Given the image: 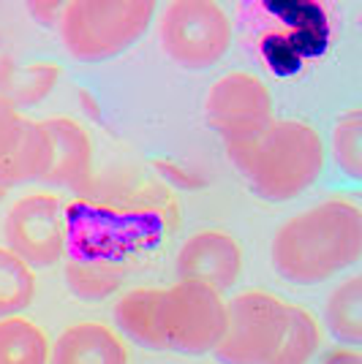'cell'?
I'll use <instances>...</instances> for the list:
<instances>
[{"mask_svg": "<svg viewBox=\"0 0 362 364\" xmlns=\"http://www.w3.org/2000/svg\"><path fill=\"white\" fill-rule=\"evenodd\" d=\"M275 272L297 286H316L362 256V213L354 201L327 198L289 218L270 245Z\"/></svg>", "mask_w": 362, "mask_h": 364, "instance_id": "cell-1", "label": "cell"}, {"mask_svg": "<svg viewBox=\"0 0 362 364\" xmlns=\"http://www.w3.org/2000/svg\"><path fill=\"white\" fill-rule=\"evenodd\" d=\"M229 161L267 201H289L319 182L327 161L316 128L300 120H272L259 134L227 144Z\"/></svg>", "mask_w": 362, "mask_h": 364, "instance_id": "cell-2", "label": "cell"}, {"mask_svg": "<svg viewBox=\"0 0 362 364\" xmlns=\"http://www.w3.org/2000/svg\"><path fill=\"white\" fill-rule=\"evenodd\" d=\"M152 16L155 3L150 0H71L63 9L61 41L76 60H112L148 33Z\"/></svg>", "mask_w": 362, "mask_h": 364, "instance_id": "cell-3", "label": "cell"}, {"mask_svg": "<svg viewBox=\"0 0 362 364\" xmlns=\"http://www.w3.org/2000/svg\"><path fill=\"white\" fill-rule=\"evenodd\" d=\"M166 58L188 71L210 68L232 46V19L212 0H175L158 16Z\"/></svg>", "mask_w": 362, "mask_h": 364, "instance_id": "cell-4", "label": "cell"}, {"mask_svg": "<svg viewBox=\"0 0 362 364\" xmlns=\"http://www.w3.org/2000/svg\"><path fill=\"white\" fill-rule=\"evenodd\" d=\"M227 323V302L215 289L197 280H177L161 289L158 326L166 348L180 353H207L218 346Z\"/></svg>", "mask_w": 362, "mask_h": 364, "instance_id": "cell-5", "label": "cell"}, {"mask_svg": "<svg viewBox=\"0 0 362 364\" xmlns=\"http://www.w3.org/2000/svg\"><path fill=\"white\" fill-rule=\"evenodd\" d=\"M286 304L270 291H242L227 302L224 334L212 353L224 364H267L281 340Z\"/></svg>", "mask_w": 362, "mask_h": 364, "instance_id": "cell-6", "label": "cell"}, {"mask_svg": "<svg viewBox=\"0 0 362 364\" xmlns=\"http://www.w3.org/2000/svg\"><path fill=\"white\" fill-rule=\"evenodd\" d=\"M6 247L33 269L55 267L68 247L71 226L63 201L55 193H31L14 201L3 223Z\"/></svg>", "mask_w": 362, "mask_h": 364, "instance_id": "cell-7", "label": "cell"}, {"mask_svg": "<svg viewBox=\"0 0 362 364\" xmlns=\"http://www.w3.org/2000/svg\"><path fill=\"white\" fill-rule=\"evenodd\" d=\"M205 112L224 144L254 136L275 120L270 87L248 71L221 76L207 92Z\"/></svg>", "mask_w": 362, "mask_h": 364, "instance_id": "cell-8", "label": "cell"}, {"mask_svg": "<svg viewBox=\"0 0 362 364\" xmlns=\"http://www.w3.org/2000/svg\"><path fill=\"white\" fill-rule=\"evenodd\" d=\"M175 267L180 280H197L221 294L240 280L242 250L232 234L205 228L180 245Z\"/></svg>", "mask_w": 362, "mask_h": 364, "instance_id": "cell-9", "label": "cell"}, {"mask_svg": "<svg viewBox=\"0 0 362 364\" xmlns=\"http://www.w3.org/2000/svg\"><path fill=\"white\" fill-rule=\"evenodd\" d=\"M41 122L52 150L49 168L41 182L76 193L88 191L93 182V141L88 131L71 117H49Z\"/></svg>", "mask_w": 362, "mask_h": 364, "instance_id": "cell-10", "label": "cell"}, {"mask_svg": "<svg viewBox=\"0 0 362 364\" xmlns=\"http://www.w3.org/2000/svg\"><path fill=\"white\" fill-rule=\"evenodd\" d=\"M49 364H128V350L109 326L79 321L63 329L49 348Z\"/></svg>", "mask_w": 362, "mask_h": 364, "instance_id": "cell-11", "label": "cell"}, {"mask_svg": "<svg viewBox=\"0 0 362 364\" xmlns=\"http://www.w3.org/2000/svg\"><path fill=\"white\" fill-rule=\"evenodd\" d=\"M63 68L58 63H19L11 55L0 58V98L14 109L38 107L55 85Z\"/></svg>", "mask_w": 362, "mask_h": 364, "instance_id": "cell-12", "label": "cell"}, {"mask_svg": "<svg viewBox=\"0 0 362 364\" xmlns=\"http://www.w3.org/2000/svg\"><path fill=\"white\" fill-rule=\"evenodd\" d=\"M66 283L85 302H104L125 283V264L118 253H74L66 261Z\"/></svg>", "mask_w": 362, "mask_h": 364, "instance_id": "cell-13", "label": "cell"}, {"mask_svg": "<svg viewBox=\"0 0 362 364\" xmlns=\"http://www.w3.org/2000/svg\"><path fill=\"white\" fill-rule=\"evenodd\" d=\"M49 158H52V150H49V136L44 131V122L22 117L14 144L0 158V177L6 180L9 188L44 180L46 168H49Z\"/></svg>", "mask_w": 362, "mask_h": 364, "instance_id": "cell-14", "label": "cell"}, {"mask_svg": "<svg viewBox=\"0 0 362 364\" xmlns=\"http://www.w3.org/2000/svg\"><path fill=\"white\" fill-rule=\"evenodd\" d=\"M158 299L161 289H134L123 294L115 304V323L131 343L148 350H166L158 326Z\"/></svg>", "mask_w": 362, "mask_h": 364, "instance_id": "cell-15", "label": "cell"}, {"mask_svg": "<svg viewBox=\"0 0 362 364\" xmlns=\"http://www.w3.org/2000/svg\"><path fill=\"white\" fill-rule=\"evenodd\" d=\"M319 343H321V329L314 313H308L300 304H286L284 332L267 364H308L316 356Z\"/></svg>", "mask_w": 362, "mask_h": 364, "instance_id": "cell-16", "label": "cell"}, {"mask_svg": "<svg viewBox=\"0 0 362 364\" xmlns=\"http://www.w3.org/2000/svg\"><path fill=\"white\" fill-rule=\"evenodd\" d=\"M49 340L22 316L0 318V364H49Z\"/></svg>", "mask_w": 362, "mask_h": 364, "instance_id": "cell-17", "label": "cell"}, {"mask_svg": "<svg viewBox=\"0 0 362 364\" xmlns=\"http://www.w3.org/2000/svg\"><path fill=\"white\" fill-rule=\"evenodd\" d=\"M324 318L330 332L346 343L348 348H357L362 343V277L351 274L327 296Z\"/></svg>", "mask_w": 362, "mask_h": 364, "instance_id": "cell-18", "label": "cell"}, {"mask_svg": "<svg viewBox=\"0 0 362 364\" xmlns=\"http://www.w3.org/2000/svg\"><path fill=\"white\" fill-rule=\"evenodd\" d=\"M36 299V272L31 264L0 247V318L19 316Z\"/></svg>", "mask_w": 362, "mask_h": 364, "instance_id": "cell-19", "label": "cell"}, {"mask_svg": "<svg viewBox=\"0 0 362 364\" xmlns=\"http://www.w3.org/2000/svg\"><path fill=\"white\" fill-rule=\"evenodd\" d=\"M332 161L338 168L351 177L362 180V112L357 107L341 114L332 131Z\"/></svg>", "mask_w": 362, "mask_h": 364, "instance_id": "cell-20", "label": "cell"}, {"mask_svg": "<svg viewBox=\"0 0 362 364\" xmlns=\"http://www.w3.org/2000/svg\"><path fill=\"white\" fill-rule=\"evenodd\" d=\"M19 112L14 107H9L3 98H0V158L9 152V147L14 144L16 134H19Z\"/></svg>", "mask_w": 362, "mask_h": 364, "instance_id": "cell-21", "label": "cell"}, {"mask_svg": "<svg viewBox=\"0 0 362 364\" xmlns=\"http://www.w3.org/2000/svg\"><path fill=\"white\" fill-rule=\"evenodd\" d=\"M25 9H28L31 19H36L38 25H44V28H61L66 3H55V0L44 3V0H38V3H28Z\"/></svg>", "mask_w": 362, "mask_h": 364, "instance_id": "cell-22", "label": "cell"}, {"mask_svg": "<svg viewBox=\"0 0 362 364\" xmlns=\"http://www.w3.org/2000/svg\"><path fill=\"white\" fill-rule=\"evenodd\" d=\"M321 364H362V353L357 348H348V346H341V348H332Z\"/></svg>", "mask_w": 362, "mask_h": 364, "instance_id": "cell-23", "label": "cell"}, {"mask_svg": "<svg viewBox=\"0 0 362 364\" xmlns=\"http://www.w3.org/2000/svg\"><path fill=\"white\" fill-rule=\"evenodd\" d=\"M14 33H16L14 14H11V9H9V6H3V3H0V46L9 44V41L14 38Z\"/></svg>", "mask_w": 362, "mask_h": 364, "instance_id": "cell-24", "label": "cell"}, {"mask_svg": "<svg viewBox=\"0 0 362 364\" xmlns=\"http://www.w3.org/2000/svg\"><path fill=\"white\" fill-rule=\"evenodd\" d=\"M6 193H9V185H6V180H3V177H0V201L6 198Z\"/></svg>", "mask_w": 362, "mask_h": 364, "instance_id": "cell-25", "label": "cell"}]
</instances>
